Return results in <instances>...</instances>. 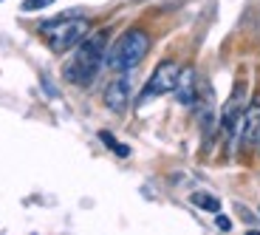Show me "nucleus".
<instances>
[{
  "instance_id": "nucleus-1",
  "label": "nucleus",
  "mask_w": 260,
  "mask_h": 235,
  "mask_svg": "<svg viewBox=\"0 0 260 235\" xmlns=\"http://www.w3.org/2000/svg\"><path fill=\"white\" fill-rule=\"evenodd\" d=\"M108 54V32H91L88 37L71 48V57L65 60L62 77L71 85H91L99 74V66L105 63Z\"/></svg>"
},
{
  "instance_id": "nucleus-2",
  "label": "nucleus",
  "mask_w": 260,
  "mask_h": 235,
  "mask_svg": "<svg viewBox=\"0 0 260 235\" xmlns=\"http://www.w3.org/2000/svg\"><path fill=\"white\" fill-rule=\"evenodd\" d=\"M147 51H150L147 32H144V28H127V32L108 48L105 63H108L116 74H127L147 57Z\"/></svg>"
},
{
  "instance_id": "nucleus-3",
  "label": "nucleus",
  "mask_w": 260,
  "mask_h": 235,
  "mask_svg": "<svg viewBox=\"0 0 260 235\" xmlns=\"http://www.w3.org/2000/svg\"><path fill=\"white\" fill-rule=\"evenodd\" d=\"M40 34L48 43L54 54H65L74 46H79L88 34H91V20L88 17H59V20H48L40 26Z\"/></svg>"
},
{
  "instance_id": "nucleus-4",
  "label": "nucleus",
  "mask_w": 260,
  "mask_h": 235,
  "mask_svg": "<svg viewBox=\"0 0 260 235\" xmlns=\"http://www.w3.org/2000/svg\"><path fill=\"white\" fill-rule=\"evenodd\" d=\"M178 74H181V66H178V63H173V60H161V63L153 68V74H150L147 85L142 88L139 99L147 102V99H153V97L173 94L176 91V82H178Z\"/></svg>"
},
{
  "instance_id": "nucleus-5",
  "label": "nucleus",
  "mask_w": 260,
  "mask_h": 235,
  "mask_svg": "<svg viewBox=\"0 0 260 235\" xmlns=\"http://www.w3.org/2000/svg\"><path fill=\"white\" fill-rule=\"evenodd\" d=\"M257 139H260V97H254L252 102L243 108L241 128H238V142L246 144V148H254Z\"/></svg>"
},
{
  "instance_id": "nucleus-6",
  "label": "nucleus",
  "mask_w": 260,
  "mask_h": 235,
  "mask_svg": "<svg viewBox=\"0 0 260 235\" xmlns=\"http://www.w3.org/2000/svg\"><path fill=\"white\" fill-rule=\"evenodd\" d=\"M105 108L113 113H124L130 105V82L127 77H113L111 82H108V88H105Z\"/></svg>"
},
{
  "instance_id": "nucleus-7",
  "label": "nucleus",
  "mask_w": 260,
  "mask_h": 235,
  "mask_svg": "<svg viewBox=\"0 0 260 235\" xmlns=\"http://www.w3.org/2000/svg\"><path fill=\"white\" fill-rule=\"evenodd\" d=\"M176 99L184 105V108H189V105H195V99H198V77H195V68H181V74H178V82H176Z\"/></svg>"
},
{
  "instance_id": "nucleus-8",
  "label": "nucleus",
  "mask_w": 260,
  "mask_h": 235,
  "mask_svg": "<svg viewBox=\"0 0 260 235\" xmlns=\"http://www.w3.org/2000/svg\"><path fill=\"white\" fill-rule=\"evenodd\" d=\"M192 204H198V207H204L207 213H221V201L212 196H207V193H195L192 196Z\"/></svg>"
},
{
  "instance_id": "nucleus-9",
  "label": "nucleus",
  "mask_w": 260,
  "mask_h": 235,
  "mask_svg": "<svg viewBox=\"0 0 260 235\" xmlns=\"http://www.w3.org/2000/svg\"><path fill=\"white\" fill-rule=\"evenodd\" d=\"M99 139H102V142L108 144V148H111L113 153H119V156H127V153H130L127 148H124L122 142H116V139H113V136H111V133H108V131H102V133H99Z\"/></svg>"
},
{
  "instance_id": "nucleus-10",
  "label": "nucleus",
  "mask_w": 260,
  "mask_h": 235,
  "mask_svg": "<svg viewBox=\"0 0 260 235\" xmlns=\"http://www.w3.org/2000/svg\"><path fill=\"white\" fill-rule=\"evenodd\" d=\"M54 0H23V12H40V9H48Z\"/></svg>"
},
{
  "instance_id": "nucleus-11",
  "label": "nucleus",
  "mask_w": 260,
  "mask_h": 235,
  "mask_svg": "<svg viewBox=\"0 0 260 235\" xmlns=\"http://www.w3.org/2000/svg\"><path fill=\"white\" fill-rule=\"evenodd\" d=\"M218 227H221V229H229V227H232V224H229V218L218 216Z\"/></svg>"
},
{
  "instance_id": "nucleus-12",
  "label": "nucleus",
  "mask_w": 260,
  "mask_h": 235,
  "mask_svg": "<svg viewBox=\"0 0 260 235\" xmlns=\"http://www.w3.org/2000/svg\"><path fill=\"white\" fill-rule=\"evenodd\" d=\"M257 144H260V139H257Z\"/></svg>"
}]
</instances>
